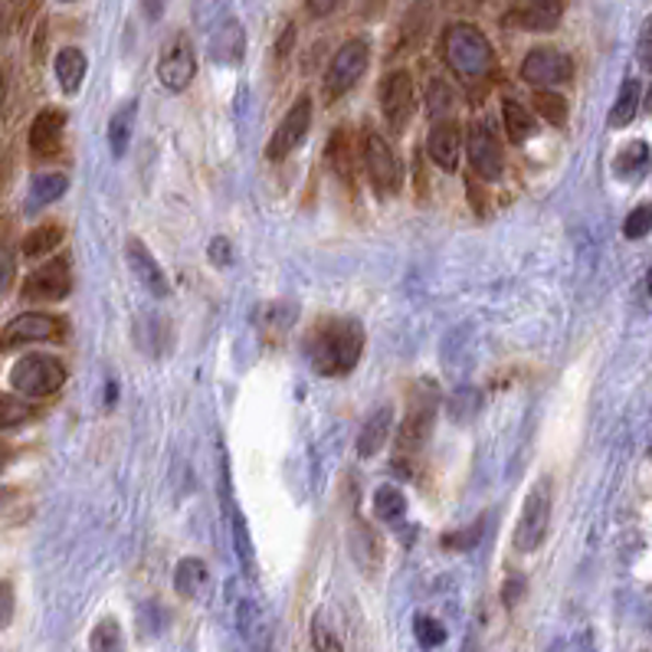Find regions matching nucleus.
Instances as JSON below:
<instances>
[{"instance_id": "12", "label": "nucleus", "mask_w": 652, "mask_h": 652, "mask_svg": "<svg viewBox=\"0 0 652 652\" xmlns=\"http://www.w3.org/2000/svg\"><path fill=\"white\" fill-rule=\"evenodd\" d=\"M62 335H66V322L59 315L23 312L3 325V351H13V348L33 345V341H56Z\"/></svg>"}, {"instance_id": "2", "label": "nucleus", "mask_w": 652, "mask_h": 652, "mask_svg": "<svg viewBox=\"0 0 652 652\" xmlns=\"http://www.w3.org/2000/svg\"><path fill=\"white\" fill-rule=\"evenodd\" d=\"M440 53H443V62L469 85L482 75L492 72L496 66V49L489 43V36L473 26V23H453L446 26L443 39H440Z\"/></svg>"}, {"instance_id": "37", "label": "nucleus", "mask_w": 652, "mask_h": 652, "mask_svg": "<svg viewBox=\"0 0 652 652\" xmlns=\"http://www.w3.org/2000/svg\"><path fill=\"white\" fill-rule=\"evenodd\" d=\"M482 525H486V519H479V522L473 525V532L466 528V532H459V535L443 538V545H446V548H456V551H466V548H473V545L482 538Z\"/></svg>"}, {"instance_id": "46", "label": "nucleus", "mask_w": 652, "mask_h": 652, "mask_svg": "<svg viewBox=\"0 0 652 652\" xmlns=\"http://www.w3.org/2000/svg\"><path fill=\"white\" fill-rule=\"evenodd\" d=\"M647 112H652V89H650V98H647Z\"/></svg>"}, {"instance_id": "14", "label": "nucleus", "mask_w": 652, "mask_h": 652, "mask_svg": "<svg viewBox=\"0 0 652 652\" xmlns=\"http://www.w3.org/2000/svg\"><path fill=\"white\" fill-rule=\"evenodd\" d=\"M466 148H469V164L473 171L482 177V181H496L505 167V158H502V144L499 138L482 125H469V135H466Z\"/></svg>"}, {"instance_id": "4", "label": "nucleus", "mask_w": 652, "mask_h": 652, "mask_svg": "<svg viewBox=\"0 0 652 652\" xmlns=\"http://www.w3.org/2000/svg\"><path fill=\"white\" fill-rule=\"evenodd\" d=\"M62 384H66V368L59 358H49V354H23L10 371L13 394H23L30 400L56 394Z\"/></svg>"}, {"instance_id": "41", "label": "nucleus", "mask_w": 652, "mask_h": 652, "mask_svg": "<svg viewBox=\"0 0 652 652\" xmlns=\"http://www.w3.org/2000/svg\"><path fill=\"white\" fill-rule=\"evenodd\" d=\"M0 591H3V617H0V624L7 627L10 624V614H13V591H10V584H3Z\"/></svg>"}, {"instance_id": "30", "label": "nucleus", "mask_w": 652, "mask_h": 652, "mask_svg": "<svg viewBox=\"0 0 652 652\" xmlns=\"http://www.w3.org/2000/svg\"><path fill=\"white\" fill-rule=\"evenodd\" d=\"M374 515L381 522H387V525L400 522L407 515V496L397 486H391V482L377 486V492H374Z\"/></svg>"}, {"instance_id": "26", "label": "nucleus", "mask_w": 652, "mask_h": 652, "mask_svg": "<svg viewBox=\"0 0 652 652\" xmlns=\"http://www.w3.org/2000/svg\"><path fill=\"white\" fill-rule=\"evenodd\" d=\"M135 115H138V102L131 98L128 105H121L115 115H112V121H108V148H112V154L115 158H121L125 151H128V144H131V131H135Z\"/></svg>"}, {"instance_id": "23", "label": "nucleus", "mask_w": 652, "mask_h": 652, "mask_svg": "<svg viewBox=\"0 0 652 652\" xmlns=\"http://www.w3.org/2000/svg\"><path fill=\"white\" fill-rule=\"evenodd\" d=\"M53 72H56V82L66 95H75L82 89V79L89 72V62H85V53L79 46H66L56 53L53 59Z\"/></svg>"}, {"instance_id": "31", "label": "nucleus", "mask_w": 652, "mask_h": 652, "mask_svg": "<svg viewBox=\"0 0 652 652\" xmlns=\"http://www.w3.org/2000/svg\"><path fill=\"white\" fill-rule=\"evenodd\" d=\"M535 108H538V115L548 121V125H558V128H564L568 125V98L564 95H558L555 89H535Z\"/></svg>"}, {"instance_id": "5", "label": "nucleus", "mask_w": 652, "mask_h": 652, "mask_svg": "<svg viewBox=\"0 0 652 652\" xmlns=\"http://www.w3.org/2000/svg\"><path fill=\"white\" fill-rule=\"evenodd\" d=\"M368 66H371V43L368 39L354 36V39L341 43L338 53L331 56L328 69H325V95L341 98L345 92H351L364 79Z\"/></svg>"}, {"instance_id": "36", "label": "nucleus", "mask_w": 652, "mask_h": 652, "mask_svg": "<svg viewBox=\"0 0 652 652\" xmlns=\"http://www.w3.org/2000/svg\"><path fill=\"white\" fill-rule=\"evenodd\" d=\"M650 230H652V203H640V207L627 217V223H624V236H627V240H643Z\"/></svg>"}, {"instance_id": "18", "label": "nucleus", "mask_w": 652, "mask_h": 652, "mask_svg": "<svg viewBox=\"0 0 652 652\" xmlns=\"http://www.w3.org/2000/svg\"><path fill=\"white\" fill-rule=\"evenodd\" d=\"M564 16V0H528L515 13H509V23L528 33H551Z\"/></svg>"}, {"instance_id": "13", "label": "nucleus", "mask_w": 652, "mask_h": 652, "mask_svg": "<svg viewBox=\"0 0 652 652\" xmlns=\"http://www.w3.org/2000/svg\"><path fill=\"white\" fill-rule=\"evenodd\" d=\"M436 410H440V397L430 391V394H417L410 400V410L400 423V433H397V446L404 453H417L427 446L433 427H436Z\"/></svg>"}, {"instance_id": "8", "label": "nucleus", "mask_w": 652, "mask_h": 652, "mask_svg": "<svg viewBox=\"0 0 652 652\" xmlns=\"http://www.w3.org/2000/svg\"><path fill=\"white\" fill-rule=\"evenodd\" d=\"M522 79L532 89H555L574 79V59L555 46H535L522 59Z\"/></svg>"}, {"instance_id": "35", "label": "nucleus", "mask_w": 652, "mask_h": 652, "mask_svg": "<svg viewBox=\"0 0 652 652\" xmlns=\"http://www.w3.org/2000/svg\"><path fill=\"white\" fill-rule=\"evenodd\" d=\"M89 647H92V650H118V647H121V627H118V620L105 617V620L95 627Z\"/></svg>"}, {"instance_id": "7", "label": "nucleus", "mask_w": 652, "mask_h": 652, "mask_svg": "<svg viewBox=\"0 0 652 652\" xmlns=\"http://www.w3.org/2000/svg\"><path fill=\"white\" fill-rule=\"evenodd\" d=\"M364 167H368V177L381 197H394L404 187V171H400L397 151L391 148V141L384 135H377L371 128L364 131Z\"/></svg>"}, {"instance_id": "9", "label": "nucleus", "mask_w": 652, "mask_h": 652, "mask_svg": "<svg viewBox=\"0 0 652 652\" xmlns=\"http://www.w3.org/2000/svg\"><path fill=\"white\" fill-rule=\"evenodd\" d=\"M312 95L308 92H302L295 102H292V108L286 112V118L279 121V128L272 131V138H269V144H266V158L269 161H282V158H289L302 141H305V135H308V128H312Z\"/></svg>"}, {"instance_id": "40", "label": "nucleus", "mask_w": 652, "mask_h": 652, "mask_svg": "<svg viewBox=\"0 0 652 652\" xmlns=\"http://www.w3.org/2000/svg\"><path fill=\"white\" fill-rule=\"evenodd\" d=\"M164 7H167V0H141V10L148 20H158L164 13Z\"/></svg>"}, {"instance_id": "17", "label": "nucleus", "mask_w": 652, "mask_h": 652, "mask_svg": "<svg viewBox=\"0 0 652 652\" xmlns=\"http://www.w3.org/2000/svg\"><path fill=\"white\" fill-rule=\"evenodd\" d=\"M210 56L217 62H226V66L243 62V56H246V33H243V23L236 16L223 13L210 26Z\"/></svg>"}, {"instance_id": "3", "label": "nucleus", "mask_w": 652, "mask_h": 652, "mask_svg": "<svg viewBox=\"0 0 652 652\" xmlns=\"http://www.w3.org/2000/svg\"><path fill=\"white\" fill-rule=\"evenodd\" d=\"M551 496H555V486L551 479H538L532 486V492L525 496V505H522V515H519V525H515V548L522 555H535L545 538H548V528H551Z\"/></svg>"}, {"instance_id": "22", "label": "nucleus", "mask_w": 652, "mask_h": 652, "mask_svg": "<svg viewBox=\"0 0 652 652\" xmlns=\"http://www.w3.org/2000/svg\"><path fill=\"white\" fill-rule=\"evenodd\" d=\"M174 591L184 601H203L210 594V568L200 558H184L174 568Z\"/></svg>"}, {"instance_id": "15", "label": "nucleus", "mask_w": 652, "mask_h": 652, "mask_svg": "<svg viewBox=\"0 0 652 652\" xmlns=\"http://www.w3.org/2000/svg\"><path fill=\"white\" fill-rule=\"evenodd\" d=\"M463 144H466V135H463V128H459L453 118L433 121L430 138H427V154H430V161H433L440 171H446V174L459 171Z\"/></svg>"}, {"instance_id": "34", "label": "nucleus", "mask_w": 652, "mask_h": 652, "mask_svg": "<svg viewBox=\"0 0 652 652\" xmlns=\"http://www.w3.org/2000/svg\"><path fill=\"white\" fill-rule=\"evenodd\" d=\"M414 633H417V643L427 647V650H436V647L446 643V627L440 620L427 617V614H417L414 617Z\"/></svg>"}, {"instance_id": "16", "label": "nucleus", "mask_w": 652, "mask_h": 652, "mask_svg": "<svg viewBox=\"0 0 652 652\" xmlns=\"http://www.w3.org/2000/svg\"><path fill=\"white\" fill-rule=\"evenodd\" d=\"M125 259H128L131 272L138 276V282H141L151 295H158V299H167V295H171V282H167L164 269L158 266L154 253H151L138 236H131V240L125 243Z\"/></svg>"}, {"instance_id": "25", "label": "nucleus", "mask_w": 652, "mask_h": 652, "mask_svg": "<svg viewBox=\"0 0 652 652\" xmlns=\"http://www.w3.org/2000/svg\"><path fill=\"white\" fill-rule=\"evenodd\" d=\"M69 187V177L62 171H43L30 181V210H39V207H49L56 203Z\"/></svg>"}, {"instance_id": "33", "label": "nucleus", "mask_w": 652, "mask_h": 652, "mask_svg": "<svg viewBox=\"0 0 652 652\" xmlns=\"http://www.w3.org/2000/svg\"><path fill=\"white\" fill-rule=\"evenodd\" d=\"M427 112L433 121H443V118H453V92L443 79H433L427 85Z\"/></svg>"}, {"instance_id": "24", "label": "nucleus", "mask_w": 652, "mask_h": 652, "mask_svg": "<svg viewBox=\"0 0 652 652\" xmlns=\"http://www.w3.org/2000/svg\"><path fill=\"white\" fill-rule=\"evenodd\" d=\"M650 161V144H647V141H630V144H624V148L617 151V158H614V174H617L620 181H637V177L647 174Z\"/></svg>"}, {"instance_id": "42", "label": "nucleus", "mask_w": 652, "mask_h": 652, "mask_svg": "<svg viewBox=\"0 0 652 652\" xmlns=\"http://www.w3.org/2000/svg\"><path fill=\"white\" fill-rule=\"evenodd\" d=\"M10 279H13V256L10 249H3V289L10 286Z\"/></svg>"}, {"instance_id": "11", "label": "nucleus", "mask_w": 652, "mask_h": 652, "mask_svg": "<svg viewBox=\"0 0 652 652\" xmlns=\"http://www.w3.org/2000/svg\"><path fill=\"white\" fill-rule=\"evenodd\" d=\"M197 75V53L184 33H177L158 59V79L167 92H184Z\"/></svg>"}, {"instance_id": "28", "label": "nucleus", "mask_w": 652, "mask_h": 652, "mask_svg": "<svg viewBox=\"0 0 652 652\" xmlns=\"http://www.w3.org/2000/svg\"><path fill=\"white\" fill-rule=\"evenodd\" d=\"M640 82L637 79H627L624 85H620V95H617V102H614V108H610V128H627V125H633V118H637V112H640Z\"/></svg>"}, {"instance_id": "20", "label": "nucleus", "mask_w": 652, "mask_h": 652, "mask_svg": "<svg viewBox=\"0 0 652 652\" xmlns=\"http://www.w3.org/2000/svg\"><path fill=\"white\" fill-rule=\"evenodd\" d=\"M391 430H394V410H391V407H377V410L364 420V427H361V433H358V456H361V459L377 456V453L387 446Z\"/></svg>"}, {"instance_id": "38", "label": "nucleus", "mask_w": 652, "mask_h": 652, "mask_svg": "<svg viewBox=\"0 0 652 652\" xmlns=\"http://www.w3.org/2000/svg\"><path fill=\"white\" fill-rule=\"evenodd\" d=\"M210 259H213L220 269H226V266L233 263V249H230V243H226L223 236H217V240L210 243Z\"/></svg>"}, {"instance_id": "27", "label": "nucleus", "mask_w": 652, "mask_h": 652, "mask_svg": "<svg viewBox=\"0 0 652 652\" xmlns=\"http://www.w3.org/2000/svg\"><path fill=\"white\" fill-rule=\"evenodd\" d=\"M502 118H505V131H509V138H512L515 144H525V141L538 131L535 115H532L525 105H519L515 98H505V102H502Z\"/></svg>"}, {"instance_id": "1", "label": "nucleus", "mask_w": 652, "mask_h": 652, "mask_svg": "<svg viewBox=\"0 0 652 652\" xmlns=\"http://www.w3.org/2000/svg\"><path fill=\"white\" fill-rule=\"evenodd\" d=\"M364 325L358 318H322L305 338V358L322 377H345L364 354Z\"/></svg>"}, {"instance_id": "44", "label": "nucleus", "mask_w": 652, "mask_h": 652, "mask_svg": "<svg viewBox=\"0 0 652 652\" xmlns=\"http://www.w3.org/2000/svg\"><path fill=\"white\" fill-rule=\"evenodd\" d=\"M643 43H652V16L643 23Z\"/></svg>"}, {"instance_id": "6", "label": "nucleus", "mask_w": 652, "mask_h": 652, "mask_svg": "<svg viewBox=\"0 0 652 652\" xmlns=\"http://www.w3.org/2000/svg\"><path fill=\"white\" fill-rule=\"evenodd\" d=\"M381 112H384V121H387V131L391 135H404L414 112H417V92H414V75L397 69V72H387L381 79Z\"/></svg>"}, {"instance_id": "47", "label": "nucleus", "mask_w": 652, "mask_h": 652, "mask_svg": "<svg viewBox=\"0 0 652 652\" xmlns=\"http://www.w3.org/2000/svg\"><path fill=\"white\" fill-rule=\"evenodd\" d=\"M62 3H72V0H62Z\"/></svg>"}, {"instance_id": "39", "label": "nucleus", "mask_w": 652, "mask_h": 652, "mask_svg": "<svg viewBox=\"0 0 652 652\" xmlns=\"http://www.w3.org/2000/svg\"><path fill=\"white\" fill-rule=\"evenodd\" d=\"M341 3H345V0H305V10H308L315 20H322V16H331Z\"/></svg>"}, {"instance_id": "32", "label": "nucleus", "mask_w": 652, "mask_h": 652, "mask_svg": "<svg viewBox=\"0 0 652 652\" xmlns=\"http://www.w3.org/2000/svg\"><path fill=\"white\" fill-rule=\"evenodd\" d=\"M30 397H13V394H3V400H0V423H3V430H13V427H23V423H30V420H36V410L26 404Z\"/></svg>"}, {"instance_id": "19", "label": "nucleus", "mask_w": 652, "mask_h": 652, "mask_svg": "<svg viewBox=\"0 0 652 652\" xmlns=\"http://www.w3.org/2000/svg\"><path fill=\"white\" fill-rule=\"evenodd\" d=\"M62 128H66V112H59V108H43V112L33 118L30 135H26L30 151H33L36 158L56 154V148H59V141H62Z\"/></svg>"}, {"instance_id": "45", "label": "nucleus", "mask_w": 652, "mask_h": 652, "mask_svg": "<svg viewBox=\"0 0 652 652\" xmlns=\"http://www.w3.org/2000/svg\"><path fill=\"white\" fill-rule=\"evenodd\" d=\"M647 289H650V295H652V269L647 272Z\"/></svg>"}, {"instance_id": "29", "label": "nucleus", "mask_w": 652, "mask_h": 652, "mask_svg": "<svg viewBox=\"0 0 652 652\" xmlns=\"http://www.w3.org/2000/svg\"><path fill=\"white\" fill-rule=\"evenodd\" d=\"M59 240H62V226L43 223V226H36V230H30V233L23 236L20 253H23L26 259H39V256H49V253L59 246Z\"/></svg>"}, {"instance_id": "10", "label": "nucleus", "mask_w": 652, "mask_h": 652, "mask_svg": "<svg viewBox=\"0 0 652 652\" xmlns=\"http://www.w3.org/2000/svg\"><path fill=\"white\" fill-rule=\"evenodd\" d=\"M23 299L30 302H62L69 292H72V269H69V259L66 256H56L49 259L46 266H36L23 286H20Z\"/></svg>"}, {"instance_id": "21", "label": "nucleus", "mask_w": 652, "mask_h": 652, "mask_svg": "<svg viewBox=\"0 0 652 652\" xmlns=\"http://www.w3.org/2000/svg\"><path fill=\"white\" fill-rule=\"evenodd\" d=\"M223 512H226V522H230V535H233V545H236V555H240V564L249 578H256V558H253V542H249V532H246V522L236 509V499L230 496V482H226V473H223Z\"/></svg>"}, {"instance_id": "43", "label": "nucleus", "mask_w": 652, "mask_h": 652, "mask_svg": "<svg viewBox=\"0 0 652 652\" xmlns=\"http://www.w3.org/2000/svg\"><path fill=\"white\" fill-rule=\"evenodd\" d=\"M640 62H643V69L652 72V43H643V49H640Z\"/></svg>"}]
</instances>
